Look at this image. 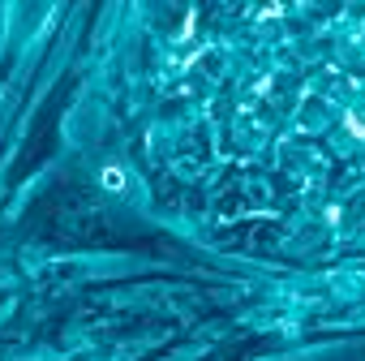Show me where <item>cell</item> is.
<instances>
[{"label": "cell", "mask_w": 365, "mask_h": 361, "mask_svg": "<svg viewBox=\"0 0 365 361\" xmlns=\"http://www.w3.org/2000/svg\"><path fill=\"white\" fill-rule=\"evenodd\" d=\"M103 180H108L112 190H120V172H116V168H108V172H103Z\"/></svg>", "instance_id": "1"}]
</instances>
